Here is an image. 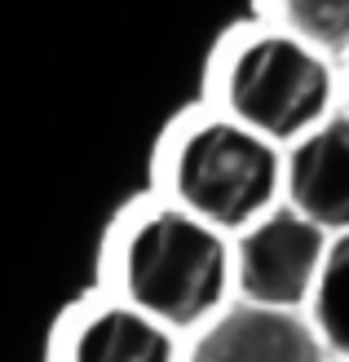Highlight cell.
<instances>
[{
	"label": "cell",
	"instance_id": "6da1fadb",
	"mask_svg": "<svg viewBox=\"0 0 349 362\" xmlns=\"http://www.w3.org/2000/svg\"><path fill=\"white\" fill-rule=\"evenodd\" d=\"M115 296L168 322L173 332H199L226 310L234 287V243L186 208L151 204L115 230L111 243Z\"/></svg>",
	"mask_w": 349,
	"mask_h": 362
},
{
	"label": "cell",
	"instance_id": "7a4b0ae2",
	"mask_svg": "<svg viewBox=\"0 0 349 362\" xmlns=\"http://www.w3.org/2000/svg\"><path fill=\"white\" fill-rule=\"evenodd\" d=\"M164 181L177 208L239 234L279 208L287 190V155L234 115H195L164 146Z\"/></svg>",
	"mask_w": 349,
	"mask_h": 362
},
{
	"label": "cell",
	"instance_id": "3957f363",
	"mask_svg": "<svg viewBox=\"0 0 349 362\" xmlns=\"http://www.w3.org/2000/svg\"><path fill=\"white\" fill-rule=\"evenodd\" d=\"M217 84L222 111L279 146H297L305 133L332 119L336 102L332 58L283 27L234 35L217 62Z\"/></svg>",
	"mask_w": 349,
	"mask_h": 362
},
{
	"label": "cell",
	"instance_id": "277c9868",
	"mask_svg": "<svg viewBox=\"0 0 349 362\" xmlns=\"http://www.w3.org/2000/svg\"><path fill=\"white\" fill-rule=\"evenodd\" d=\"M234 292L248 305L309 314L314 287L323 279V261L332 247V230L309 221L292 204L256 216L234 234Z\"/></svg>",
	"mask_w": 349,
	"mask_h": 362
},
{
	"label": "cell",
	"instance_id": "5b68a950",
	"mask_svg": "<svg viewBox=\"0 0 349 362\" xmlns=\"http://www.w3.org/2000/svg\"><path fill=\"white\" fill-rule=\"evenodd\" d=\"M327 354L309 314L234 300L195 332L181 362H332Z\"/></svg>",
	"mask_w": 349,
	"mask_h": 362
},
{
	"label": "cell",
	"instance_id": "8992f818",
	"mask_svg": "<svg viewBox=\"0 0 349 362\" xmlns=\"http://www.w3.org/2000/svg\"><path fill=\"white\" fill-rule=\"evenodd\" d=\"M58 362H181L177 332L124 296L80 305L62 322Z\"/></svg>",
	"mask_w": 349,
	"mask_h": 362
},
{
	"label": "cell",
	"instance_id": "52a82bcc",
	"mask_svg": "<svg viewBox=\"0 0 349 362\" xmlns=\"http://www.w3.org/2000/svg\"><path fill=\"white\" fill-rule=\"evenodd\" d=\"M283 199L323 230H349V115L323 119L297 146H287Z\"/></svg>",
	"mask_w": 349,
	"mask_h": 362
},
{
	"label": "cell",
	"instance_id": "ba28073f",
	"mask_svg": "<svg viewBox=\"0 0 349 362\" xmlns=\"http://www.w3.org/2000/svg\"><path fill=\"white\" fill-rule=\"evenodd\" d=\"M309 322L327 340V349L349 362V230L332 234L323 279L314 287V300H309Z\"/></svg>",
	"mask_w": 349,
	"mask_h": 362
},
{
	"label": "cell",
	"instance_id": "9c48e42d",
	"mask_svg": "<svg viewBox=\"0 0 349 362\" xmlns=\"http://www.w3.org/2000/svg\"><path fill=\"white\" fill-rule=\"evenodd\" d=\"M274 27L323 49L327 58H349V0H265Z\"/></svg>",
	"mask_w": 349,
	"mask_h": 362
},
{
	"label": "cell",
	"instance_id": "30bf717a",
	"mask_svg": "<svg viewBox=\"0 0 349 362\" xmlns=\"http://www.w3.org/2000/svg\"><path fill=\"white\" fill-rule=\"evenodd\" d=\"M345 98H349V66H345Z\"/></svg>",
	"mask_w": 349,
	"mask_h": 362
}]
</instances>
